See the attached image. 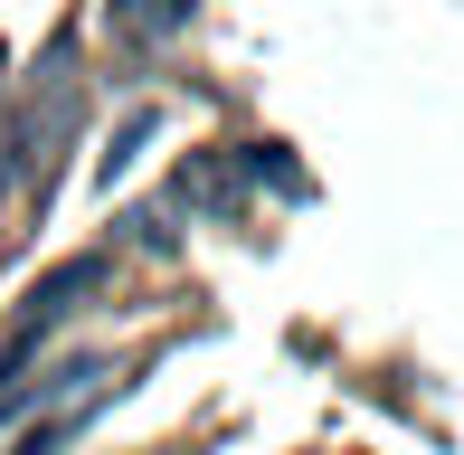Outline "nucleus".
I'll list each match as a JSON object with an SVG mask.
<instances>
[{
	"instance_id": "f257e3e1",
	"label": "nucleus",
	"mask_w": 464,
	"mask_h": 455,
	"mask_svg": "<svg viewBox=\"0 0 464 455\" xmlns=\"http://www.w3.org/2000/svg\"><path fill=\"white\" fill-rule=\"evenodd\" d=\"M104 285V257H67V266H48V276L29 285V295H19V314H10V333H0V380H10V370H29L38 361V342L57 333V323L76 314V304H86Z\"/></svg>"
},
{
	"instance_id": "f03ea898",
	"label": "nucleus",
	"mask_w": 464,
	"mask_h": 455,
	"mask_svg": "<svg viewBox=\"0 0 464 455\" xmlns=\"http://www.w3.org/2000/svg\"><path fill=\"white\" fill-rule=\"evenodd\" d=\"M86 380H104V351H67V361H57V370H38V380H29V370H10V380H0V427H19L38 399H57V408H67Z\"/></svg>"
},
{
	"instance_id": "7ed1b4c3",
	"label": "nucleus",
	"mask_w": 464,
	"mask_h": 455,
	"mask_svg": "<svg viewBox=\"0 0 464 455\" xmlns=\"http://www.w3.org/2000/svg\"><path fill=\"white\" fill-rule=\"evenodd\" d=\"M189 19H199V0H114V29L133 38V48H161V38H180Z\"/></svg>"
},
{
	"instance_id": "20e7f679",
	"label": "nucleus",
	"mask_w": 464,
	"mask_h": 455,
	"mask_svg": "<svg viewBox=\"0 0 464 455\" xmlns=\"http://www.w3.org/2000/svg\"><path fill=\"white\" fill-rule=\"evenodd\" d=\"M180 199H199V209H237V161H227V152H199L180 171Z\"/></svg>"
},
{
	"instance_id": "39448f33",
	"label": "nucleus",
	"mask_w": 464,
	"mask_h": 455,
	"mask_svg": "<svg viewBox=\"0 0 464 455\" xmlns=\"http://www.w3.org/2000/svg\"><path fill=\"white\" fill-rule=\"evenodd\" d=\"M142 142H152V105H133V114L114 123V142H104V161H95V180H104V190H114V180L142 161Z\"/></svg>"
},
{
	"instance_id": "423d86ee",
	"label": "nucleus",
	"mask_w": 464,
	"mask_h": 455,
	"mask_svg": "<svg viewBox=\"0 0 464 455\" xmlns=\"http://www.w3.org/2000/svg\"><path fill=\"white\" fill-rule=\"evenodd\" d=\"M95 408H104V389H95V399H67V408H57V418H48V427H29V437H19L10 455H57V446H67V437H76V427H86V418H95Z\"/></svg>"
},
{
	"instance_id": "0eeeda50",
	"label": "nucleus",
	"mask_w": 464,
	"mask_h": 455,
	"mask_svg": "<svg viewBox=\"0 0 464 455\" xmlns=\"http://www.w3.org/2000/svg\"><path fill=\"white\" fill-rule=\"evenodd\" d=\"M171 455H180V446H171Z\"/></svg>"
}]
</instances>
